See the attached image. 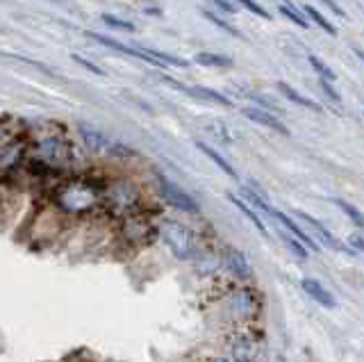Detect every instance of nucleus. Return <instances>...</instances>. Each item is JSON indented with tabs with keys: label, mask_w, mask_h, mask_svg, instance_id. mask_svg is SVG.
Listing matches in <instances>:
<instances>
[{
	"label": "nucleus",
	"mask_w": 364,
	"mask_h": 362,
	"mask_svg": "<svg viewBox=\"0 0 364 362\" xmlns=\"http://www.w3.org/2000/svg\"><path fill=\"white\" fill-rule=\"evenodd\" d=\"M103 196L105 194H101V189L87 183V180H71V183H66L57 189L55 201L64 212L82 215V212L94 210L96 205L101 203Z\"/></svg>",
	"instance_id": "obj_1"
},
{
	"label": "nucleus",
	"mask_w": 364,
	"mask_h": 362,
	"mask_svg": "<svg viewBox=\"0 0 364 362\" xmlns=\"http://www.w3.org/2000/svg\"><path fill=\"white\" fill-rule=\"evenodd\" d=\"M103 201L114 215H130L132 210H137L142 194H139L137 185L130 183V180H117V183H112L105 189Z\"/></svg>",
	"instance_id": "obj_2"
},
{
	"label": "nucleus",
	"mask_w": 364,
	"mask_h": 362,
	"mask_svg": "<svg viewBox=\"0 0 364 362\" xmlns=\"http://www.w3.org/2000/svg\"><path fill=\"white\" fill-rule=\"evenodd\" d=\"M157 230H160L162 240L167 242V246L178 258H189V255L194 253V237L185 226L178 224V221H171V219L162 221Z\"/></svg>",
	"instance_id": "obj_3"
},
{
	"label": "nucleus",
	"mask_w": 364,
	"mask_h": 362,
	"mask_svg": "<svg viewBox=\"0 0 364 362\" xmlns=\"http://www.w3.org/2000/svg\"><path fill=\"white\" fill-rule=\"evenodd\" d=\"M37 153L39 160L46 162L48 167H64L66 162L71 160V146L64 142L60 137H46L37 144Z\"/></svg>",
	"instance_id": "obj_4"
},
{
	"label": "nucleus",
	"mask_w": 364,
	"mask_h": 362,
	"mask_svg": "<svg viewBox=\"0 0 364 362\" xmlns=\"http://www.w3.org/2000/svg\"><path fill=\"white\" fill-rule=\"evenodd\" d=\"M160 192H162V199L167 201L169 205H173L176 210H180V212H187V215H196L198 210V203L189 196L185 189H180L176 183H171V180H167V178H162L160 176Z\"/></svg>",
	"instance_id": "obj_5"
},
{
	"label": "nucleus",
	"mask_w": 364,
	"mask_h": 362,
	"mask_svg": "<svg viewBox=\"0 0 364 362\" xmlns=\"http://www.w3.org/2000/svg\"><path fill=\"white\" fill-rule=\"evenodd\" d=\"M162 80L169 82L171 87L180 89V92H185L187 96L198 98V101H208V103H214V105H223V108H230V105H233V101H230L228 96H223L221 92H217V89H210V87H187V85H182V82H176V80L169 78V76H162Z\"/></svg>",
	"instance_id": "obj_6"
},
{
	"label": "nucleus",
	"mask_w": 364,
	"mask_h": 362,
	"mask_svg": "<svg viewBox=\"0 0 364 362\" xmlns=\"http://www.w3.org/2000/svg\"><path fill=\"white\" fill-rule=\"evenodd\" d=\"M296 217H299L301 221H305V224H308V226H310V228L314 230V235H317L319 240H321V242H324V244L328 246V249H333V251H337V253H349V255H353V253H355V251H353V249H349V246H346L344 242H339L337 237H335L333 233H330V230H328V228H326L324 224H321L319 219L310 217L308 212H301V210H296Z\"/></svg>",
	"instance_id": "obj_7"
},
{
	"label": "nucleus",
	"mask_w": 364,
	"mask_h": 362,
	"mask_svg": "<svg viewBox=\"0 0 364 362\" xmlns=\"http://www.w3.org/2000/svg\"><path fill=\"white\" fill-rule=\"evenodd\" d=\"M78 130H80V137H82V142H85V146L94 153H112V148L117 146L103 130L89 126V123H80Z\"/></svg>",
	"instance_id": "obj_8"
},
{
	"label": "nucleus",
	"mask_w": 364,
	"mask_h": 362,
	"mask_svg": "<svg viewBox=\"0 0 364 362\" xmlns=\"http://www.w3.org/2000/svg\"><path fill=\"white\" fill-rule=\"evenodd\" d=\"M242 114L248 119V121H253V123H260V126L264 128H269L273 130V133H278V135H289V128L285 126L283 121H280L276 114H271L269 110H264V108H244Z\"/></svg>",
	"instance_id": "obj_9"
},
{
	"label": "nucleus",
	"mask_w": 364,
	"mask_h": 362,
	"mask_svg": "<svg viewBox=\"0 0 364 362\" xmlns=\"http://www.w3.org/2000/svg\"><path fill=\"white\" fill-rule=\"evenodd\" d=\"M301 287H303V292L308 294L312 301L319 303V306H324V308H328V310L337 306L333 292H330L326 285H321V283L317 281V278H303Z\"/></svg>",
	"instance_id": "obj_10"
},
{
	"label": "nucleus",
	"mask_w": 364,
	"mask_h": 362,
	"mask_svg": "<svg viewBox=\"0 0 364 362\" xmlns=\"http://www.w3.org/2000/svg\"><path fill=\"white\" fill-rule=\"evenodd\" d=\"M87 37H89L91 41H96V44H101V46H105V48H112V51H117V53H121V55H130V57H137V60L148 62L144 48H139V46L121 44V41L112 39V37H105V35H98V32H87Z\"/></svg>",
	"instance_id": "obj_11"
},
{
	"label": "nucleus",
	"mask_w": 364,
	"mask_h": 362,
	"mask_svg": "<svg viewBox=\"0 0 364 362\" xmlns=\"http://www.w3.org/2000/svg\"><path fill=\"white\" fill-rule=\"evenodd\" d=\"M271 217L276 219L278 224L283 226L285 230H289V235H294L296 240H299V242H303L305 246H308V249H310L312 253H317V251H319V246H317V242L312 240V235L303 233V230H301L299 226H296L294 221H292V219H289V217L285 215V212H280V210H276V208H273V210H271Z\"/></svg>",
	"instance_id": "obj_12"
},
{
	"label": "nucleus",
	"mask_w": 364,
	"mask_h": 362,
	"mask_svg": "<svg viewBox=\"0 0 364 362\" xmlns=\"http://www.w3.org/2000/svg\"><path fill=\"white\" fill-rule=\"evenodd\" d=\"M278 92L283 94L289 103H294V105H299V108H305V110H310V112H317V114H321L324 112V108L317 103V101H312V98H308V96H303V94H299L296 89L292 87V85H287V82H278Z\"/></svg>",
	"instance_id": "obj_13"
},
{
	"label": "nucleus",
	"mask_w": 364,
	"mask_h": 362,
	"mask_svg": "<svg viewBox=\"0 0 364 362\" xmlns=\"http://www.w3.org/2000/svg\"><path fill=\"white\" fill-rule=\"evenodd\" d=\"M226 265L237 278H251V265H248L246 255L237 249H228L226 253Z\"/></svg>",
	"instance_id": "obj_14"
},
{
	"label": "nucleus",
	"mask_w": 364,
	"mask_h": 362,
	"mask_svg": "<svg viewBox=\"0 0 364 362\" xmlns=\"http://www.w3.org/2000/svg\"><path fill=\"white\" fill-rule=\"evenodd\" d=\"M196 148H198V151H203L205 155H208V158H210L214 164H217V167H219V169H221L226 176H230V178H237V171L233 169V164H230L226 158H223V155H221L219 151H214V148H212V146H208L205 142H196Z\"/></svg>",
	"instance_id": "obj_15"
},
{
	"label": "nucleus",
	"mask_w": 364,
	"mask_h": 362,
	"mask_svg": "<svg viewBox=\"0 0 364 362\" xmlns=\"http://www.w3.org/2000/svg\"><path fill=\"white\" fill-rule=\"evenodd\" d=\"M194 62L201 64V67H210V69H230L233 67V60L226 55H217V53H196Z\"/></svg>",
	"instance_id": "obj_16"
},
{
	"label": "nucleus",
	"mask_w": 364,
	"mask_h": 362,
	"mask_svg": "<svg viewBox=\"0 0 364 362\" xmlns=\"http://www.w3.org/2000/svg\"><path fill=\"white\" fill-rule=\"evenodd\" d=\"M278 10L280 14L285 16V19H289L294 23V26H299V28H310V19L305 16V12H301L299 7H296L292 0H283V5H278Z\"/></svg>",
	"instance_id": "obj_17"
},
{
	"label": "nucleus",
	"mask_w": 364,
	"mask_h": 362,
	"mask_svg": "<svg viewBox=\"0 0 364 362\" xmlns=\"http://www.w3.org/2000/svg\"><path fill=\"white\" fill-rule=\"evenodd\" d=\"M228 201H230V203H233V205H237V208H239V210H242V212H244V217H246L248 221H251V224H253L255 228H258V230H260V233H262L264 237H267V235H269V230H267V226H264V224H262V219L258 217V212H255V208H251V205H248V203H244L242 199H237V196H235V194H228Z\"/></svg>",
	"instance_id": "obj_18"
},
{
	"label": "nucleus",
	"mask_w": 364,
	"mask_h": 362,
	"mask_svg": "<svg viewBox=\"0 0 364 362\" xmlns=\"http://www.w3.org/2000/svg\"><path fill=\"white\" fill-rule=\"evenodd\" d=\"M21 155H23V144H3V171L5 174H10V171L19 164V160H21Z\"/></svg>",
	"instance_id": "obj_19"
},
{
	"label": "nucleus",
	"mask_w": 364,
	"mask_h": 362,
	"mask_svg": "<svg viewBox=\"0 0 364 362\" xmlns=\"http://www.w3.org/2000/svg\"><path fill=\"white\" fill-rule=\"evenodd\" d=\"M303 12H305V16H308V19L312 21V23H317V26L321 28V30H326L330 37H337V28L333 26V23H330L328 19L324 14H321L317 7H312V5H305L303 7Z\"/></svg>",
	"instance_id": "obj_20"
},
{
	"label": "nucleus",
	"mask_w": 364,
	"mask_h": 362,
	"mask_svg": "<svg viewBox=\"0 0 364 362\" xmlns=\"http://www.w3.org/2000/svg\"><path fill=\"white\" fill-rule=\"evenodd\" d=\"M333 203L337 205L339 210L344 212L346 217H349V219L353 221L355 226H358V228H362V230H364V215H362V212H360L358 208H355V205H351L349 201H344V199H333Z\"/></svg>",
	"instance_id": "obj_21"
},
{
	"label": "nucleus",
	"mask_w": 364,
	"mask_h": 362,
	"mask_svg": "<svg viewBox=\"0 0 364 362\" xmlns=\"http://www.w3.org/2000/svg\"><path fill=\"white\" fill-rule=\"evenodd\" d=\"M308 60H310V67L314 69V73L319 76V80H328V82H337V76H335V71L328 67V64L324 60H319L317 55H308Z\"/></svg>",
	"instance_id": "obj_22"
},
{
	"label": "nucleus",
	"mask_w": 364,
	"mask_h": 362,
	"mask_svg": "<svg viewBox=\"0 0 364 362\" xmlns=\"http://www.w3.org/2000/svg\"><path fill=\"white\" fill-rule=\"evenodd\" d=\"M203 16H205V19H208L210 23H214V26H217V28H221L223 32H228L230 37H237V39H242V41L246 39V37H244L242 32H239V30H237L235 26H230L228 21H223L221 16H217V14H214V12H203Z\"/></svg>",
	"instance_id": "obj_23"
},
{
	"label": "nucleus",
	"mask_w": 364,
	"mask_h": 362,
	"mask_svg": "<svg viewBox=\"0 0 364 362\" xmlns=\"http://www.w3.org/2000/svg\"><path fill=\"white\" fill-rule=\"evenodd\" d=\"M103 23L107 28H114V30H121V32H135V23H130V21H123L119 19V16H114V14H103Z\"/></svg>",
	"instance_id": "obj_24"
},
{
	"label": "nucleus",
	"mask_w": 364,
	"mask_h": 362,
	"mask_svg": "<svg viewBox=\"0 0 364 362\" xmlns=\"http://www.w3.org/2000/svg\"><path fill=\"white\" fill-rule=\"evenodd\" d=\"M235 5H242L244 10H248V12H253L255 16H260V19H271V14L264 10V7L258 3V0H233Z\"/></svg>",
	"instance_id": "obj_25"
},
{
	"label": "nucleus",
	"mask_w": 364,
	"mask_h": 362,
	"mask_svg": "<svg viewBox=\"0 0 364 362\" xmlns=\"http://www.w3.org/2000/svg\"><path fill=\"white\" fill-rule=\"evenodd\" d=\"M7 60H14V62H21V64H30V67H35V69H39L41 73H46V76H53L55 78V71L51 69V67H46V64H39V62H32V60H28V57H21V55H5Z\"/></svg>",
	"instance_id": "obj_26"
},
{
	"label": "nucleus",
	"mask_w": 364,
	"mask_h": 362,
	"mask_svg": "<svg viewBox=\"0 0 364 362\" xmlns=\"http://www.w3.org/2000/svg\"><path fill=\"white\" fill-rule=\"evenodd\" d=\"M283 240H285V244L289 246V251H292L296 258H308V251L310 249H305V244L303 242H296V240H292L289 235H285L283 233Z\"/></svg>",
	"instance_id": "obj_27"
},
{
	"label": "nucleus",
	"mask_w": 364,
	"mask_h": 362,
	"mask_svg": "<svg viewBox=\"0 0 364 362\" xmlns=\"http://www.w3.org/2000/svg\"><path fill=\"white\" fill-rule=\"evenodd\" d=\"M71 60H76V62L80 64V67H85L89 73H96V76H105V71H103L101 67H96L94 62H89L87 57H82V55H78V53H73V55H71Z\"/></svg>",
	"instance_id": "obj_28"
},
{
	"label": "nucleus",
	"mask_w": 364,
	"mask_h": 362,
	"mask_svg": "<svg viewBox=\"0 0 364 362\" xmlns=\"http://www.w3.org/2000/svg\"><path fill=\"white\" fill-rule=\"evenodd\" d=\"M321 82V89H324V94L328 101H333V103H342V96H339L337 92V87H335V82H328V80H319Z\"/></svg>",
	"instance_id": "obj_29"
},
{
	"label": "nucleus",
	"mask_w": 364,
	"mask_h": 362,
	"mask_svg": "<svg viewBox=\"0 0 364 362\" xmlns=\"http://www.w3.org/2000/svg\"><path fill=\"white\" fill-rule=\"evenodd\" d=\"M248 98H251V101H255V103H260L262 108H264V110H269V112H276V114L283 112V110H280L273 101H269V98H264V94H251Z\"/></svg>",
	"instance_id": "obj_30"
},
{
	"label": "nucleus",
	"mask_w": 364,
	"mask_h": 362,
	"mask_svg": "<svg viewBox=\"0 0 364 362\" xmlns=\"http://www.w3.org/2000/svg\"><path fill=\"white\" fill-rule=\"evenodd\" d=\"M321 3H324V5L328 7V10H333V12L339 16V19H346V12H344L342 7H339V5L335 3V0H321Z\"/></svg>",
	"instance_id": "obj_31"
},
{
	"label": "nucleus",
	"mask_w": 364,
	"mask_h": 362,
	"mask_svg": "<svg viewBox=\"0 0 364 362\" xmlns=\"http://www.w3.org/2000/svg\"><path fill=\"white\" fill-rule=\"evenodd\" d=\"M214 5H217L221 12H228V14H235V12H237V7L230 5L228 0H214Z\"/></svg>",
	"instance_id": "obj_32"
},
{
	"label": "nucleus",
	"mask_w": 364,
	"mask_h": 362,
	"mask_svg": "<svg viewBox=\"0 0 364 362\" xmlns=\"http://www.w3.org/2000/svg\"><path fill=\"white\" fill-rule=\"evenodd\" d=\"M351 244H353L358 251H362V253H364V240H362L360 235H353V237H351Z\"/></svg>",
	"instance_id": "obj_33"
},
{
	"label": "nucleus",
	"mask_w": 364,
	"mask_h": 362,
	"mask_svg": "<svg viewBox=\"0 0 364 362\" xmlns=\"http://www.w3.org/2000/svg\"><path fill=\"white\" fill-rule=\"evenodd\" d=\"M353 53H355V55H358V57H360V60L364 62V51H362V48H358V46H355V48H353Z\"/></svg>",
	"instance_id": "obj_34"
},
{
	"label": "nucleus",
	"mask_w": 364,
	"mask_h": 362,
	"mask_svg": "<svg viewBox=\"0 0 364 362\" xmlns=\"http://www.w3.org/2000/svg\"><path fill=\"white\" fill-rule=\"evenodd\" d=\"M278 362H285V358H278Z\"/></svg>",
	"instance_id": "obj_35"
},
{
	"label": "nucleus",
	"mask_w": 364,
	"mask_h": 362,
	"mask_svg": "<svg viewBox=\"0 0 364 362\" xmlns=\"http://www.w3.org/2000/svg\"><path fill=\"white\" fill-rule=\"evenodd\" d=\"M221 362H235V360H221Z\"/></svg>",
	"instance_id": "obj_36"
}]
</instances>
